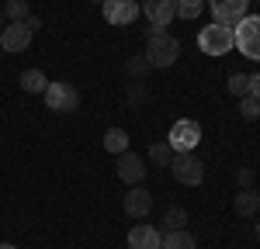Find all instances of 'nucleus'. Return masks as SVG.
<instances>
[{"label": "nucleus", "instance_id": "f257e3e1", "mask_svg": "<svg viewBox=\"0 0 260 249\" xmlns=\"http://www.w3.org/2000/svg\"><path fill=\"white\" fill-rule=\"evenodd\" d=\"M146 59H149V66L153 69H167V66H174L180 56V42L174 38V35H167V31H160V35H149V42H146V52H142Z\"/></svg>", "mask_w": 260, "mask_h": 249}, {"label": "nucleus", "instance_id": "f03ea898", "mask_svg": "<svg viewBox=\"0 0 260 249\" xmlns=\"http://www.w3.org/2000/svg\"><path fill=\"white\" fill-rule=\"evenodd\" d=\"M233 42L246 59H257L260 62V18L257 14H246V18L233 28Z\"/></svg>", "mask_w": 260, "mask_h": 249}, {"label": "nucleus", "instance_id": "7ed1b4c3", "mask_svg": "<svg viewBox=\"0 0 260 249\" xmlns=\"http://www.w3.org/2000/svg\"><path fill=\"white\" fill-rule=\"evenodd\" d=\"M198 45H201L205 56H225L229 49H236V42H233V28H229V24H208V28H201Z\"/></svg>", "mask_w": 260, "mask_h": 249}, {"label": "nucleus", "instance_id": "20e7f679", "mask_svg": "<svg viewBox=\"0 0 260 249\" xmlns=\"http://www.w3.org/2000/svg\"><path fill=\"white\" fill-rule=\"evenodd\" d=\"M170 170H174V180H180L184 187H198L205 180V163L194 152H177L170 159Z\"/></svg>", "mask_w": 260, "mask_h": 249}, {"label": "nucleus", "instance_id": "39448f33", "mask_svg": "<svg viewBox=\"0 0 260 249\" xmlns=\"http://www.w3.org/2000/svg\"><path fill=\"white\" fill-rule=\"evenodd\" d=\"M42 97H45V104H49L52 111H77V107H80V90H77L73 83H62V80L49 83Z\"/></svg>", "mask_w": 260, "mask_h": 249}, {"label": "nucleus", "instance_id": "423d86ee", "mask_svg": "<svg viewBox=\"0 0 260 249\" xmlns=\"http://www.w3.org/2000/svg\"><path fill=\"white\" fill-rule=\"evenodd\" d=\"M170 149L174 152H194L201 142V124L198 121H191V118H180L174 128H170Z\"/></svg>", "mask_w": 260, "mask_h": 249}, {"label": "nucleus", "instance_id": "0eeeda50", "mask_svg": "<svg viewBox=\"0 0 260 249\" xmlns=\"http://www.w3.org/2000/svg\"><path fill=\"white\" fill-rule=\"evenodd\" d=\"M108 24H132L139 18V0H101Z\"/></svg>", "mask_w": 260, "mask_h": 249}, {"label": "nucleus", "instance_id": "6e6552de", "mask_svg": "<svg viewBox=\"0 0 260 249\" xmlns=\"http://www.w3.org/2000/svg\"><path fill=\"white\" fill-rule=\"evenodd\" d=\"M246 4H250V0H212L215 24H229V28H236V24L246 18Z\"/></svg>", "mask_w": 260, "mask_h": 249}, {"label": "nucleus", "instance_id": "1a4fd4ad", "mask_svg": "<svg viewBox=\"0 0 260 249\" xmlns=\"http://www.w3.org/2000/svg\"><path fill=\"white\" fill-rule=\"evenodd\" d=\"M142 14L149 18L153 28H160V31H167V28H170V21L177 18L174 0H142Z\"/></svg>", "mask_w": 260, "mask_h": 249}, {"label": "nucleus", "instance_id": "9d476101", "mask_svg": "<svg viewBox=\"0 0 260 249\" xmlns=\"http://www.w3.org/2000/svg\"><path fill=\"white\" fill-rule=\"evenodd\" d=\"M142 177H146V159H142L139 152H128V149H125L118 156V180H125L128 187H136Z\"/></svg>", "mask_w": 260, "mask_h": 249}, {"label": "nucleus", "instance_id": "9b49d317", "mask_svg": "<svg viewBox=\"0 0 260 249\" xmlns=\"http://www.w3.org/2000/svg\"><path fill=\"white\" fill-rule=\"evenodd\" d=\"M0 45H4L7 52H24V49L31 45V31H28V24H24V21H11V24L0 31Z\"/></svg>", "mask_w": 260, "mask_h": 249}, {"label": "nucleus", "instance_id": "f8f14e48", "mask_svg": "<svg viewBox=\"0 0 260 249\" xmlns=\"http://www.w3.org/2000/svg\"><path fill=\"white\" fill-rule=\"evenodd\" d=\"M153 211V194L146 190V187H128V194H125V215H132V218H146Z\"/></svg>", "mask_w": 260, "mask_h": 249}, {"label": "nucleus", "instance_id": "ddd939ff", "mask_svg": "<svg viewBox=\"0 0 260 249\" xmlns=\"http://www.w3.org/2000/svg\"><path fill=\"white\" fill-rule=\"evenodd\" d=\"M163 246V235L160 228L153 225H136L128 232V249H160Z\"/></svg>", "mask_w": 260, "mask_h": 249}, {"label": "nucleus", "instance_id": "4468645a", "mask_svg": "<svg viewBox=\"0 0 260 249\" xmlns=\"http://www.w3.org/2000/svg\"><path fill=\"white\" fill-rule=\"evenodd\" d=\"M236 211H240L243 218H250V215L260 211V194L253 190V187H243L240 194H236Z\"/></svg>", "mask_w": 260, "mask_h": 249}, {"label": "nucleus", "instance_id": "2eb2a0df", "mask_svg": "<svg viewBox=\"0 0 260 249\" xmlns=\"http://www.w3.org/2000/svg\"><path fill=\"white\" fill-rule=\"evenodd\" d=\"M160 249H198V242H194V235H191L187 228H177V232H167V235H163Z\"/></svg>", "mask_w": 260, "mask_h": 249}, {"label": "nucleus", "instance_id": "dca6fc26", "mask_svg": "<svg viewBox=\"0 0 260 249\" xmlns=\"http://www.w3.org/2000/svg\"><path fill=\"white\" fill-rule=\"evenodd\" d=\"M104 149L115 152V156H121V152L128 149V132H125V128H108V132H104Z\"/></svg>", "mask_w": 260, "mask_h": 249}, {"label": "nucleus", "instance_id": "f3484780", "mask_svg": "<svg viewBox=\"0 0 260 249\" xmlns=\"http://www.w3.org/2000/svg\"><path fill=\"white\" fill-rule=\"evenodd\" d=\"M21 87H24L28 94H45L49 80H45V73H42V69H24V73H21Z\"/></svg>", "mask_w": 260, "mask_h": 249}, {"label": "nucleus", "instance_id": "a211bd4d", "mask_svg": "<svg viewBox=\"0 0 260 249\" xmlns=\"http://www.w3.org/2000/svg\"><path fill=\"white\" fill-rule=\"evenodd\" d=\"M187 225V208H167L163 215V232H177Z\"/></svg>", "mask_w": 260, "mask_h": 249}, {"label": "nucleus", "instance_id": "6ab92c4d", "mask_svg": "<svg viewBox=\"0 0 260 249\" xmlns=\"http://www.w3.org/2000/svg\"><path fill=\"white\" fill-rule=\"evenodd\" d=\"M28 0H7L4 4V18H11V21H28Z\"/></svg>", "mask_w": 260, "mask_h": 249}, {"label": "nucleus", "instance_id": "aec40b11", "mask_svg": "<svg viewBox=\"0 0 260 249\" xmlns=\"http://www.w3.org/2000/svg\"><path fill=\"white\" fill-rule=\"evenodd\" d=\"M174 11H177V18L194 21L201 14V0H174Z\"/></svg>", "mask_w": 260, "mask_h": 249}, {"label": "nucleus", "instance_id": "412c9836", "mask_svg": "<svg viewBox=\"0 0 260 249\" xmlns=\"http://www.w3.org/2000/svg\"><path fill=\"white\" fill-rule=\"evenodd\" d=\"M149 159L156 166H167L170 159H174V149H170V142H153L149 145Z\"/></svg>", "mask_w": 260, "mask_h": 249}, {"label": "nucleus", "instance_id": "4be33fe9", "mask_svg": "<svg viewBox=\"0 0 260 249\" xmlns=\"http://www.w3.org/2000/svg\"><path fill=\"white\" fill-rule=\"evenodd\" d=\"M229 94H233V97H246V94H250V76H246V73H233V76H229Z\"/></svg>", "mask_w": 260, "mask_h": 249}, {"label": "nucleus", "instance_id": "5701e85b", "mask_svg": "<svg viewBox=\"0 0 260 249\" xmlns=\"http://www.w3.org/2000/svg\"><path fill=\"white\" fill-rule=\"evenodd\" d=\"M240 114L246 118V121H257V118H260V101H257V97H250V94L240 97Z\"/></svg>", "mask_w": 260, "mask_h": 249}, {"label": "nucleus", "instance_id": "b1692460", "mask_svg": "<svg viewBox=\"0 0 260 249\" xmlns=\"http://www.w3.org/2000/svg\"><path fill=\"white\" fill-rule=\"evenodd\" d=\"M128 73H132V76H146V73H149V59H146V56H132V59H128Z\"/></svg>", "mask_w": 260, "mask_h": 249}, {"label": "nucleus", "instance_id": "393cba45", "mask_svg": "<svg viewBox=\"0 0 260 249\" xmlns=\"http://www.w3.org/2000/svg\"><path fill=\"white\" fill-rule=\"evenodd\" d=\"M146 101H149V94H146L142 87H132V90H128V104H146Z\"/></svg>", "mask_w": 260, "mask_h": 249}, {"label": "nucleus", "instance_id": "a878e982", "mask_svg": "<svg viewBox=\"0 0 260 249\" xmlns=\"http://www.w3.org/2000/svg\"><path fill=\"white\" fill-rule=\"evenodd\" d=\"M236 180H240V187H250V184H253V170H240Z\"/></svg>", "mask_w": 260, "mask_h": 249}, {"label": "nucleus", "instance_id": "bb28decb", "mask_svg": "<svg viewBox=\"0 0 260 249\" xmlns=\"http://www.w3.org/2000/svg\"><path fill=\"white\" fill-rule=\"evenodd\" d=\"M250 97H257V101H260V73L250 76Z\"/></svg>", "mask_w": 260, "mask_h": 249}, {"label": "nucleus", "instance_id": "cd10ccee", "mask_svg": "<svg viewBox=\"0 0 260 249\" xmlns=\"http://www.w3.org/2000/svg\"><path fill=\"white\" fill-rule=\"evenodd\" d=\"M24 24H28V31H39V28H42V21L35 18V14H28V21H24Z\"/></svg>", "mask_w": 260, "mask_h": 249}, {"label": "nucleus", "instance_id": "c85d7f7f", "mask_svg": "<svg viewBox=\"0 0 260 249\" xmlns=\"http://www.w3.org/2000/svg\"><path fill=\"white\" fill-rule=\"evenodd\" d=\"M0 249H18V246H11V242H0Z\"/></svg>", "mask_w": 260, "mask_h": 249}, {"label": "nucleus", "instance_id": "c756f323", "mask_svg": "<svg viewBox=\"0 0 260 249\" xmlns=\"http://www.w3.org/2000/svg\"><path fill=\"white\" fill-rule=\"evenodd\" d=\"M257 239H260V222H257Z\"/></svg>", "mask_w": 260, "mask_h": 249}, {"label": "nucleus", "instance_id": "7c9ffc66", "mask_svg": "<svg viewBox=\"0 0 260 249\" xmlns=\"http://www.w3.org/2000/svg\"><path fill=\"white\" fill-rule=\"evenodd\" d=\"M0 18H4V11H0Z\"/></svg>", "mask_w": 260, "mask_h": 249}, {"label": "nucleus", "instance_id": "2f4dec72", "mask_svg": "<svg viewBox=\"0 0 260 249\" xmlns=\"http://www.w3.org/2000/svg\"><path fill=\"white\" fill-rule=\"evenodd\" d=\"M98 4H101V0H98Z\"/></svg>", "mask_w": 260, "mask_h": 249}]
</instances>
